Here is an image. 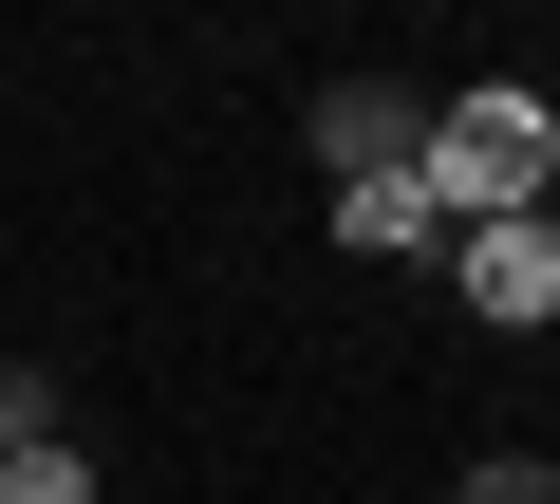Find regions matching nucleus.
Here are the masks:
<instances>
[{
  "instance_id": "f257e3e1",
  "label": "nucleus",
  "mask_w": 560,
  "mask_h": 504,
  "mask_svg": "<svg viewBox=\"0 0 560 504\" xmlns=\"http://www.w3.org/2000/svg\"><path fill=\"white\" fill-rule=\"evenodd\" d=\"M411 168H430V206H448V224H486V206H541V187H560V113H541V94H448Z\"/></svg>"
},
{
  "instance_id": "f03ea898",
  "label": "nucleus",
  "mask_w": 560,
  "mask_h": 504,
  "mask_svg": "<svg viewBox=\"0 0 560 504\" xmlns=\"http://www.w3.org/2000/svg\"><path fill=\"white\" fill-rule=\"evenodd\" d=\"M448 281H467V318H560V206H486V224H448Z\"/></svg>"
},
{
  "instance_id": "7ed1b4c3",
  "label": "nucleus",
  "mask_w": 560,
  "mask_h": 504,
  "mask_svg": "<svg viewBox=\"0 0 560 504\" xmlns=\"http://www.w3.org/2000/svg\"><path fill=\"white\" fill-rule=\"evenodd\" d=\"M411 150H430V113H411V94H374V75H355V94H318V168H337V187H374V168H411Z\"/></svg>"
},
{
  "instance_id": "20e7f679",
  "label": "nucleus",
  "mask_w": 560,
  "mask_h": 504,
  "mask_svg": "<svg viewBox=\"0 0 560 504\" xmlns=\"http://www.w3.org/2000/svg\"><path fill=\"white\" fill-rule=\"evenodd\" d=\"M337 243H355V262H430V243H448L430 168H374V187H337Z\"/></svg>"
},
{
  "instance_id": "39448f33",
  "label": "nucleus",
  "mask_w": 560,
  "mask_h": 504,
  "mask_svg": "<svg viewBox=\"0 0 560 504\" xmlns=\"http://www.w3.org/2000/svg\"><path fill=\"white\" fill-rule=\"evenodd\" d=\"M20 448H75V392H57V355H0V467Z\"/></svg>"
},
{
  "instance_id": "423d86ee",
  "label": "nucleus",
  "mask_w": 560,
  "mask_h": 504,
  "mask_svg": "<svg viewBox=\"0 0 560 504\" xmlns=\"http://www.w3.org/2000/svg\"><path fill=\"white\" fill-rule=\"evenodd\" d=\"M0 504H94V448H20V467H0Z\"/></svg>"
},
{
  "instance_id": "0eeeda50",
  "label": "nucleus",
  "mask_w": 560,
  "mask_h": 504,
  "mask_svg": "<svg viewBox=\"0 0 560 504\" xmlns=\"http://www.w3.org/2000/svg\"><path fill=\"white\" fill-rule=\"evenodd\" d=\"M467 504H560V467H541V448H486V467H467Z\"/></svg>"
}]
</instances>
